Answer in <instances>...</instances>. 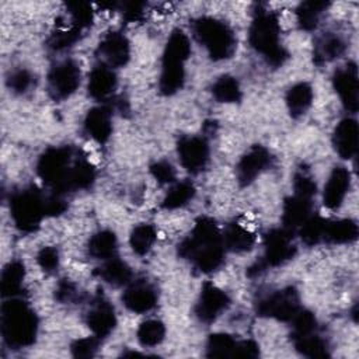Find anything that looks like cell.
I'll return each mask as SVG.
<instances>
[{
  "label": "cell",
  "instance_id": "cell-1",
  "mask_svg": "<svg viewBox=\"0 0 359 359\" xmlns=\"http://www.w3.org/2000/svg\"><path fill=\"white\" fill-rule=\"evenodd\" d=\"M222 233L212 217L196 219L191 233L178 244V254L188 259L201 273H210L224 261Z\"/></svg>",
  "mask_w": 359,
  "mask_h": 359
},
{
  "label": "cell",
  "instance_id": "cell-2",
  "mask_svg": "<svg viewBox=\"0 0 359 359\" xmlns=\"http://www.w3.org/2000/svg\"><path fill=\"white\" fill-rule=\"evenodd\" d=\"M0 331L3 341L10 348L29 346L35 342L38 332L36 314L24 300L11 297L1 304Z\"/></svg>",
  "mask_w": 359,
  "mask_h": 359
},
{
  "label": "cell",
  "instance_id": "cell-3",
  "mask_svg": "<svg viewBox=\"0 0 359 359\" xmlns=\"http://www.w3.org/2000/svg\"><path fill=\"white\" fill-rule=\"evenodd\" d=\"M250 45L262 55L272 66L278 67L289 57L287 50L280 43V24L278 15L268 10L255 13L248 31Z\"/></svg>",
  "mask_w": 359,
  "mask_h": 359
},
{
  "label": "cell",
  "instance_id": "cell-4",
  "mask_svg": "<svg viewBox=\"0 0 359 359\" xmlns=\"http://www.w3.org/2000/svg\"><path fill=\"white\" fill-rule=\"evenodd\" d=\"M192 31L198 42L208 50V55L213 60L229 59L236 49V38L231 28L209 15H202L194 20Z\"/></svg>",
  "mask_w": 359,
  "mask_h": 359
},
{
  "label": "cell",
  "instance_id": "cell-5",
  "mask_svg": "<svg viewBox=\"0 0 359 359\" xmlns=\"http://www.w3.org/2000/svg\"><path fill=\"white\" fill-rule=\"evenodd\" d=\"M73 150L69 146L48 147L38 158L36 172L39 178L52 188L56 195L69 192L67 180L73 158Z\"/></svg>",
  "mask_w": 359,
  "mask_h": 359
},
{
  "label": "cell",
  "instance_id": "cell-6",
  "mask_svg": "<svg viewBox=\"0 0 359 359\" xmlns=\"http://www.w3.org/2000/svg\"><path fill=\"white\" fill-rule=\"evenodd\" d=\"M43 195L36 188L21 189L10 198V215L21 231H35L46 216Z\"/></svg>",
  "mask_w": 359,
  "mask_h": 359
},
{
  "label": "cell",
  "instance_id": "cell-7",
  "mask_svg": "<svg viewBox=\"0 0 359 359\" xmlns=\"http://www.w3.org/2000/svg\"><path fill=\"white\" fill-rule=\"evenodd\" d=\"M296 247L292 241V231L287 229H271L264 236V255L259 262L248 269V275L259 273L266 268L279 266L292 259Z\"/></svg>",
  "mask_w": 359,
  "mask_h": 359
},
{
  "label": "cell",
  "instance_id": "cell-8",
  "mask_svg": "<svg viewBox=\"0 0 359 359\" xmlns=\"http://www.w3.org/2000/svg\"><path fill=\"white\" fill-rule=\"evenodd\" d=\"M80 67L72 60L66 59L56 63L48 73V91L55 101L69 98L80 86Z\"/></svg>",
  "mask_w": 359,
  "mask_h": 359
},
{
  "label": "cell",
  "instance_id": "cell-9",
  "mask_svg": "<svg viewBox=\"0 0 359 359\" xmlns=\"http://www.w3.org/2000/svg\"><path fill=\"white\" fill-rule=\"evenodd\" d=\"M299 294L294 287H285L264 297L258 306L257 313L261 317L275 318L279 321H290L300 310Z\"/></svg>",
  "mask_w": 359,
  "mask_h": 359
},
{
  "label": "cell",
  "instance_id": "cell-10",
  "mask_svg": "<svg viewBox=\"0 0 359 359\" xmlns=\"http://www.w3.org/2000/svg\"><path fill=\"white\" fill-rule=\"evenodd\" d=\"M229 306V294L216 285L205 282L195 304V316L199 321L209 324L213 323Z\"/></svg>",
  "mask_w": 359,
  "mask_h": 359
},
{
  "label": "cell",
  "instance_id": "cell-11",
  "mask_svg": "<svg viewBox=\"0 0 359 359\" xmlns=\"http://www.w3.org/2000/svg\"><path fill=\"white\" fill-rule=\"evenodd\" d=\"M177 153L182 167L192 172H201L209 161V144L201 136H182L177 143Z\"/></svg>",
  "mask_w": 359,
  "mask_h": 359
},
{
  "label": "cell",
  "instance_id": "cell-12",
  "mask_svg": "<svg viewBox=\"0 0 359 359\" xmlns=\"http://www.w3.org/2000/svg\"><path fill=\"white\" fill-rule=\"evenodd\" d=\"M272 161V156L268 149L261 144L250 147L238 160L236 167V175L240 185H250L262 171H265Z\"/></svg>",
  "mask_w": 359,
  "mask_h": 359
},
{
  "label": "cell",
  "instance_id": "cell-13",
  "mask_svg": "<svg viewBox=\"0 0 359 359\" xmlns=\"http://www.w3.org/2000/svg\"><path fill=\"white\" fill-rule=\"evenodd\" d=\"M332 86L339 95L344 108L349 112L358 111L359 104V81L358 67L353 62L338 69L332 76Z\"/></svg>",
  "mask_w": 359,
  "mask_h": 359
},
{
  "label": "cell",
  "instance_id": "cell-14",
  "mask_svg": "<svg viewBox=\"0 0 359 359\" xmlns=\"http://www.w3.org/2000/svg\"><path fill=\"white\" fill-rule=\"evenodd\" d=\"M98 55L104 59V65L109 67L125 66L130 57V45L128 38L118 31L105 34L98 45Z\"/></svg>",
  "mask_w": 359,
  "mask_h": 359
},
{
  "label": "cell",
  "instance_id": "cell-15",
  "mask_svg": "<svg viewBox=\"0 0 359 359\" xmlns=\"http://www.w3.org/2000/svg\"><path fill=\"white\" fill-rule=\"evenodd\" d=\"M122 302L132 313L143 314L157 304V292L146 280H133L123 292Z\"/></svg>",
  "mask_w": 359,
  "mask_h": 359
},
{
  "label": "cell",
  "instance_id": "cell-16",
  "mask_svg": "<svg viewBox=\"0 0 359 359\" xmlns=\"http://www.w3.org/2000/svg\"><path fill=\"white\" fill-rule=\"evenodd\" d=\"M86 323L91 330L93 335L98 339L108 337L116 327V316L114 306L104 297H98L90 311L87 313Z\"/></svg>",
  "mask_w": 359,
  "mask_h": 359
},
{
  "label": "cell",
  "instance_id": "cell-17",
  "mask_svg": "<svg viewBox=\"0 0 359 359\" xmlns=\"http://www.w3.org/2000/svg\"><path fill=\"white\" fill-rule=\"evenodd\" d=\"M351 187V172L342 167H334L325 185H324V192H323V203L327 209L330 210H335L338 209L348 191Z\"/></svg>",
  "mask_w": 359,
  "mask_h": 359
},
{
  "label": "cell",
  "instance_id": "cell-18",
  "mask_svg": "<svg viewBox=\"0 0 359 359\" xmlns=\"http://www.w3.org/2000/svg\"><path fill=\"white\" fill-rule=\"evenodd\" d=\"M359 128L358 122L352 118L342 119L334 129L332 146L339 157L349 160L358 151Z\"/></svg>",
  "mask_w": 359,
  "mask_h": 359
},
{
  "label": "cell",
  "instance_id": "cell-19",
  "mask_svg": "<svg viewBox=\"0 0 359 359\" xmlns=\"http://www.w3.org/2000/svg\"><path fill=\"white\" fill-rule=\"evenodd\" d=\"M116 88V76L114 70L101 63L93 67L88 76L87 90L88 95L97 101H105L112 97L114 91Z\"/></svg>",
  "mask_w": 359,
  "mask_h": 359
},
{
  "label": "cell",
  "instance_id": "cell-20",
  "mask_svg": "<svg viewBox=\"0 0 359 359\" xmlns=\"http://www.w3.org/2000/svg\"><path fill=\"white\" fill-rule=\"evenodd\" d=\"M311 201L299 195L287 196L283 202L282 210V223L283 227L293 233V230L299 229L307 217L311 215Z\"/></svg>",
  "mask_w": 359,
  "mask_h": 359
},
{
  "label": "cell",
  "instance_id": "cell-21",
  "mask_svg": "<svg viewBox=\"0 0 359 359\" xmlns=\"http://www.w3.org/2000/svg\"><path fill=\"white\" fill-rule=\"evenodd\" d=\"M84 130L97 143H105L112 133L111 111L107 107L91 108L84 118Z\"/></svg>",
  "mask_w": 359,
  "mask_h": 359
},
{
  "label": "cell",
  "instance_id": "cell-22",
  "mask_svg": "<svg viewBox=\"0 0 359 359\" xmlns=\"http://www.w3.org/2000/svg\"><path fill=\"white\" fill-rule=\"evenodd\" d=\"M25 276L24 264L18 259L10 261L4 265L0 275V290L3 297H18L22 290V282Z\"/></svg>",
  "mask_w": 359,
  "mask_h": 359
},
{
  "label": "cell",
  "instance_id": "cell-23",
  "mask_svg": "<svg viewBox=\"0 0 359 359\" xmlns=\"http://www.w3.org/2000/svg\"><path fill=\"white\" fill-rule=\"evenodd\" d=\"M95 275L111 286H123L130 283L132 279L129 265L116 257L105 259V262L95 269Z\"/></svg>",
  "mask_w": 359,
  "mask_h": 359
},
{
  "label": "cell",
  "instance_id": "cell-24",
  "mask_svg": "<svg viewBox=\"0 0 359 359\" xmlns=\"http://www.w3.org/2000/svg\"><path fill=\"white\" fill-rule=\"evenodd\" d=\"M313 87L306 83L300 81L293 84L286 93V107L289 114L293 118H299L307 112L313 102Z\"/></svg>",
  "mask_w": 359,
  "mask_h": 359
},
{
  "label": "cell",
  "instance_id": "cell-25",
  "mask_svg": "<svg viewBox=\"0 0 359 359\" xmlns=\"http://www.w3.org/2000/svg\"><path fill=\"white\" fill-rule=\"evenodd\" d=\"M222 237L224 247L236 252L248 251L255 244V234L250 229L237 222L229 223Z\"/></svg>",
  "mask_w": 359,
  "mask_h": 359
},
{
  "label": "cell",
  "instance_id": "cell-26",
  "mask_svg": "<svg viewBox=\"0 0 359 359\" xmlns=\"http://www.w3.org/2000/svg\"><path fill=\"white\" fill-rule=\"evenodd\" d=\"M185 81V69L184 63L163 60L161 73L158 80V88L164 95H172L180 91Z\"/></svg>",
  "mask_w": 359,
  "mask_h": 359
},
{
  "label": "cell",
  "instance_id": "cell-27",
  "mask_svg": "<svg viewBox=\"0 0 359 359\" xmlns=\"http://www.w3.org/2000/svg\"><path fill=\"white\" fill-rule=\"evenodd\" d=\"M358 238V224L352 219H338L327 222L324 241L330 244H346Z\"/></svg>",
  "mask_w": 359,
  "mask_h": 359
},
{
  "label": "cell",
  "instance_id": "cell-28",
  "mask_svg": "<svg viewBox=\"0 0 359 359\" xmlns=\"http://www.w3.org/2000/svg\"><path fill=\"white\" fill-rule=\"evenodd\" d=\"M95 180V168L86 157H76L67 180L69 191L87 189Z\"/></svg>",
  "mask_w": 359,
  "mask_h": 359
},
{
  "label": "cell",
  "instance_id": "cell-29",
  "mask_svg": "<svg viewBox=\"0 0 359 359\" xmlns=\"http://www.w3.org/2000/svg\"><path fill=\"white\" fill-rule=\"evenodd\" d=\"M346 49V45L341 36L337 34L323 35L314 46V62L323 65L339 57Z\"/></svg>",
  "mask_w": 359,
  "mask_h": 359
},
{
  "label": "cell",
  "instance_id": "cell-30",
  "mask_svg": "<svg viewBox=\"0 0 359 359\" xmlns=\"http://www.w3.org/2000/svg\"><path fill=\"white\" fill-rule=\"evenodd\" d=\"M118 247L116 236L111 230H100L91 236L87 250L88 254L97 259H109L115 257Z\"/></svg>",
  "mask_w": 359,
  "mask_h": 359
},
{
  "label": "cell",
  "instance_id": "cell-31",
  "mask_svg": "<svg viewBox=\"0 0 359 359\" xmlns=\"http://www.w3.org/2000/svg\"><path fill=\"white\" fill-rule=\"evenodd\" d=\"M328 3L320 0H309L299 4L296 8L297 25L304 31H313L320 21L321 14L327 10Z\"/></svg>",
  "mask_w": 359,
  "mask_h": 359
},
{
  "label": "cell",
  "instance_id": "cell-32",
  "mask_svg": "<svg viewBox=\"0 0 359 359\" xmlns=\"http://www.w3.org/2000/svg\"><path fill=\"white\" fill-rule=\"evenodd\" d=\"M191 55V43L188 36L181 29H174L164 46L163 60H172L185 63V60Z\"/></svg>",
  "mask_w": 359,
  "mask_h": 359
},
{
  "label": "cell",
  "instance_id": "cell-33",
  "mask_svg": "<svg viewBox=\"0 0 359 359\" xmlns=\"http://www.w3.org/2000/svg\"><path fill=\"white\" fill-rule=\"evenodd\" d=\"M294 348L306 358H328V346L325 341L316 334V331L299 337H293Z\"/></svg>",
  "mask_w": 359,
  "mask_h": 359
},
{
  "label": "cell",
  "instance_id": "cell-34",
  "mask_svg": "<svg viewBox=\"0 0 359 359\" xmlns=\"http://www.w3.org/2000/svg\"><path fill=\"white\" fill-rule=\"evenodd\" d=\"M212 94L219 102H226V104H233L238 102L243 97L240 84L236 77L224 74L220 76L213 84H212Z\"/></svg>",
  "mask_w": 359,
  "mask_h": 359
},
{
  "label": "cell",
  "instance_id": "cell-35",
  "mask_svg": "<svg viewBox=\"0 0 359 359\" xmlns=\"http://www.w3.org/2000/svg\"><path fill=\"white\" fill-rule=\"evenodd\" d=\"M157 238V231L151 224L142 223L133 227L129 236V244L135 254L146 255Z\"/></svg>",
  "mask_w": 359,
  "mask_h": 359
},
{
  "label": "cell",
  "instance_id": "cell-36",
  "mask_svg": "<svg viewBox=\"0 0 359 359\" xmlns=\"http://www.w3.org/2000/svg\"><path fill=\"white\" fill-rule=\"evenodd\" d=\"M195 195V187L191 181H181L177 182L174 187L170 188V191L165 194L161 206L167 210L178 209L185 205H188Z\"/></svg>",
  "mask_w": 359,
  "mask_h": 359
},
{
  "label": "cell",
  "instance_id": "cell-37",
  "mask_svg": "<svg viewBox=\"0 0 359 359\" xmlns=\"http://www.w3.org/2000/svg\"><path fill=\"white\" fill-rule=\"evenodd\" d=\"M238 341L224 332L212 334L206 342V356L209 358H229L234 356Z\"/></svg>",
  "mask_w": 359,
  "mask_h": 359
},
{
  "label": "cell",
  "instance_id": "cell-38",
  "mask_svg": "<svg viewBox=\"0 0 359 359\" xmlns=\"http://www.w3.org/2000/svg\"><path fill=\"white\" fill-rule=\"evenodd\" d=\"M164 335H165L164 324L160 320H154V318L140 323L136 331L139 344L147 348L161 344V341L164 339Z\"/></svg>",
  "mask_w": 359,
  "mask_h": 359
},
{
  "label": "cell",
  "instance_id": "cell-39",
  "mask_svg": "<svg viewBox=\"0 0 359 359\" xmlns=\"http://www.w3.org/2000/svg\"><path fill=\"white\" fill-rule=\"evenodd\" d=\"M327 222L318 215H310L307 220L299 227V234L306 245H314L324 238Z\"/></svg>",
  "mask_w": 359,
  "mask_h": 359
},
{
  "label": "cell",
  "instance_id": "cell-40",
  "mask_svg": "<svg viewBox=\"0 0 359 359\" xmlns=\"http://www.w3.org/2000/svg\"><path fill=\"white\" fill-rule=\"evenodd\" d=\"M81 29L74 27V25H65V24H59V27L56 28V31H53L48 39V45L49 48L55 49V50H62L66 48L73 46L81 36Z\"/></svg>",
  "mask_w": 359,
  "mask_h": 359
},
{
  "label": "cell",
  "instance_id": "cell-41",
  "mask_svg": "<svg viewBox=\"0 0 359 359\" xmlns=\"http://www.w3.org/2000/svg\"><path fill=\"white\" fill-rule=\"evenodd\" d=\"M67 14L70 15V24L84 31L93 24L94 13L88 3L84 1H74L67 3Z\"/></svg>",
  "mask_w": 359,
  "mask_h": 359
},
{
  "label": "cell",
  "instance_id": "cell-42",
  "mask_svg": "<svg viewBox=\"0 0 359 359\" xmlns=\"http://www.w3.org/2000/svg\"><path fill=\"white\" fill-rule=\"evenodd\" d=\"M290 321H292V325H293L292 337H299V335L310 334V332L316 331V328H317L316 317L309 310H302L300 309Z\"/></svg>",
  "mask_w": 359,
  "mask_h": 359
},
{
  "label": "cell",
  "instance_id": "cell-43",
  "mask_svg": "<svg viewBox=\"0 0 359 359\" xmlns=\"http://www.w3.org/2000/svg\"><path fill=\"white\" fill-rule=\"evenodd\" d=\"M316 192H317V185L309 172L299 171L294 174V180H293V194L294 195H299V196H303L307 199H313Z\"/></svg>",
  "mask_w": 359,
  "mask_h": 359
},
{
  "label": "cell",
  "instance_id": "cell-44",
  "mask_svg": "<svg viewBox=\"0 0 359 359\" xmlns=\"http://www.w3.org/2000/svg\"><path fill=\"white\" fill-rule=\"evenodd\" d=\"M32 74L25 69H17L7 77V87L17 94H22L28 91V88L32 86Z\"/></svg>",
  "mask_w": 359,
  "mask_h": 359
},
{
  "label": "cell",
  "instance_id": "cell-45",
  "mask_svg": "<svg viewBox=\"0 0 359 359\" xmlns=\"http://www.w3.org/2000/svg\"><path fill=\"white\" fill-rule=\"evenodd\" d=\"M98 349V338L97 337H88V338H80L76 339L70 345L72 355L74 358H93Z\"/></svg>",
  "mask_w": 359,
  "mask_h": 359
},
{
  "label": "cell",
  "instance_id": "cell-46",
  "mask_svg": "<svg viewBox=\"0 0 359 359\" xmlns=\"http://www.w3.org/2000/svg\"><path fill=\"white\" fill-rule=\"evenodd\" d=\"M150 174L153 175V178L161 184V185H165V184H171L174 182L175 180V170L174 167L171 165V163L165 161V160H158V161H154L151 165H150Z\"/></svg>",
  "mask_w": 359,
  "mask_h": 359
},
{
  "label": "cell",
  "instance_id": "cell-47",
  "mask_svg": "<svg viewBox=\"0 0 359 359\" xmlns=\"http://www.w3.org/2000/svg\"><path fill=\"white\" fill-rule=\"evenodd\" d=\"M36 262L45 272H53L59 266V251L55 247H42L36 254Z\"/></svg>",
  "mask_w": 359,
  "mask_h": 359
},
{
  "label": "cell",
  "instance_id": "cell-48",
  "mask_svg": "<svg viewBox=\"0 0 359 359\" xmlns=\"http://www.w3.org/2000/svg\"><path fill=\"white\" fill-rule=\"evenodd\" d=\"M234 356L236 358H243V359H255V358L259 356V346L252 339L238 341Z\"/></svg>",
  "mask_w": 359,
  "mask_h": 359
},
{
  "label": "cell",
  "instance_id": "cell-49",
  "mask_svg": "<svg viewBox=\"0 0 359 359\" xmlns=\"http://www.w3.org/2000/svg\"><path fill=\"white\" fill-rule=\"evenodd\" d=\"M122 14L128 22H139L142 21L144 14V3H140V1L125 3Z\"/></svg>",
  "mask_w": 359,
  "mask_h": 359
},
{
  "label": "cell",
  "instance_id": "cell-50",
  "mask_svg": "<svg viewBox=\"0 0 359 359\" xmlns=\"http://www.w3.org/2000/svg\"><path fill=\"white\" fill-rule=\"evenodd\" d=\"M66 203L65 201L60 198V195L53 194L52 196L46 198L45 201V210H46V216H59L66 210Z\"/></svg>",
  "mask_w": 359,
  "mask_h": 359
},
{
  "label": "cell",
  "instance_id": "cell-51",
  "mask_svg": "<svg viewBox=\"0 0 359 359\" xmlns=\"http://www.w3.org/2000/svg\"><path fill=\"white\" fill-rule=\"evenodd\" d=\"M77 294L76 292V286L69 282L67 279L62 280L57 287H56V299L62 303H67V302H72L74 299V296Z\"/></svg>",
  "mask_w": 359,
  "mask_h": 359
}]
</instances>
